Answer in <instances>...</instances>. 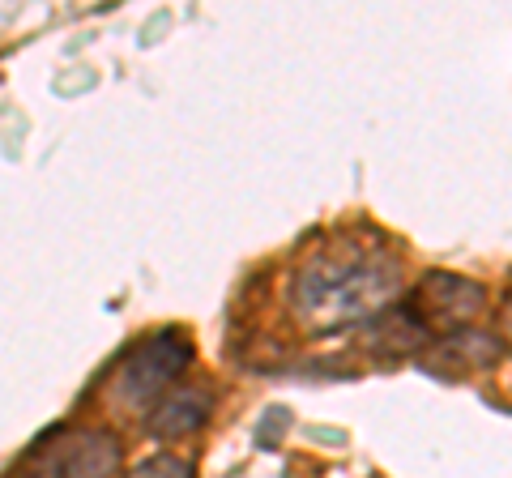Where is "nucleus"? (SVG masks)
<instances>
[{"mask_svg":"<svg viewBox=\"0 0 512 478\" xmlns=\"http://www.w3.org/2000/svg\"><path fill=\"white\" fill-rule=\"evenodd\" d=\"M402 295V265L376 244H333L295 274V316L316 333L376 321Z\"/></svg>","mask_w":512,"mask_h":478,"instance_id":"nucleus-1","label":"nucleus"},{"mask_svg":"<svg viewBox=\"0 0 512 478\" xmlns=\"http://www.w3.org/2000/svg\"><path fill=\"white\" fill-rule=\"evenodd\" d=\"M192 363V338L180 329H158L141 338L128 355L120 359L116 380H111V397L116 406L128 410H154V397L171 393V380Z\"/></svg>","mask_w":512,"mask_h":478,"instance_id":"nucleus-2","label":"nucleus"},{"mask_svg":"<svg viewBox=\"0 0 512 478\" xmlns=\"http://www.w3.org/2000/svg\"><path fill=\"white\" fill-rule=\"evenodd\" d=\"M116 474H120V440L111 432H99V427L56 432L18 470V478H116Z\"/></svg>","mask_w":512,"mask_h":478,"instance_id":"nucleus-3","label":"nucleus"},{"mask_svg":"<svg viewBox=\"0 0 512 478\" xmlns=\"http://www.w3.org/2000/svg\"><path fill=\"white\" fill-rule=\"evenodd\" d=\"M487 308V291L474 278H457V274H427L419 295H414L410 312L423 321L427 333H457L470 329V321Z\"/></svg>","mask_w":512,"mask_h":478,"instance_id":"nucleus-4","label":"nucleus"},{"mask_svg":"<svg viewBox=\"0 0 512 478\" xmlns=\"http://www.w3.org/2000/svg\"><path fill=\"white\" fill-rule=\"evenodd\" d=\"M500 359V342L491 333H478V329H457V333H444V338L431 346V355H423V372H436L444 380H457L466 372H483Z\"/></svg>","mask_w":512,"mask_h":478,"instance_id":"nucleus-5","label":"nucleus"},{"mask_svg":"<svg viewBox=\"0 0 512 478\" xmlns=\"http://www.w3.org/2000/svg\"><path fill=\"white\" fill-rule=\"evenodd\" d=\"M210 414H214V397L205 389H197V385H188V389H171L163 402L150 410L146 427L158 440H180V436L201 432Z\"/></svg>","mask_w":512,"mask_h":478,"instance_id":"nucleus-6","label":"nucleus"},{"mask_svg":"<svg viewBox=\"0 0 512 478\" xmlns=\"http://www.w3.org/2000/svg\"><path fill=\"white\" fill-rule=\"evenodd\" d=\"M128 478H192V466L180 457H167V453H158V457H146L141 466L128 474Z\"/></svg>","mask_w":512,"mask_h":478,"instance_id":"nucleus-7","label":"nucleus"},{"mask_svg":"<svg viewBox=\"0 0 512 478\" xmlns=\"http://www.w3.org/2000/svg\"><path fill=\"white\" fill-rule=\"evenodd\" d=\"M500 321H504V333H508V342H512V295L504 299V316H500Z\"/></svg>","mask_w":512,"mask_h":478,"instance_id":"nucleus-8","label":"nucleus"}]
</instances>
